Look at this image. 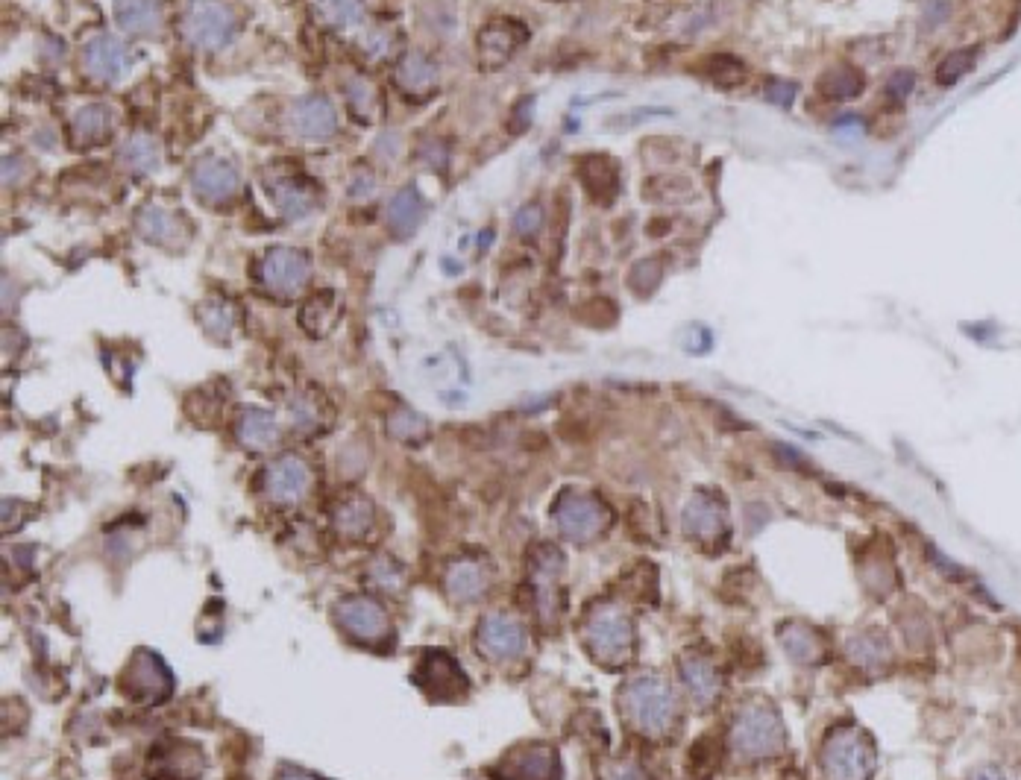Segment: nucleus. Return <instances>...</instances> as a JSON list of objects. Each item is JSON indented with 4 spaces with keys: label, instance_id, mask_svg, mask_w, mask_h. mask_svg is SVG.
Returning <instances> with one entry per match:
<instances>
[{
    "label": "nucleus",
    "instance_id": "obj_9",
    "mask_svg": "<svg viewBox=\"0 0 1021 780\" xmlns=\"http://www.w3.org/2000/svg\"><path fill=\"white\" fill-rule=\"evenodd\" d=\"M414 681L423 693L435 701H455L467 693L470 681L464 675V669L455 663V657H449L441 649L423 651L417 669H414Z\"/></svg>",
    "mask_w": 1021,
    "mask_h": 780
},
{
    "label": "nucleus",
    "instance_id": "obj_8",
    "mask_svg": "<svg viewBox=\"0 0 1021 780\" xmlns=\"http://www.w3.org/2000/svg\"><path fill=\"white\" fill-rule=\"evenodd\" d=\"M259 276L270 294L276 297H297L311 276V261L303 250L294 247H273L259 264Z\"/></svg>",
    "mask_w": 1021,
    "mask_h": 780
},
{
    "label": "nucleus",
    "instance_id": "obj_7",
    "mask_svg": "<svg viewBox=\"0 0 1021 780\" xmlns=\"http://www.w3.org/2000/svg\"><path fill=\"white\" fill-rule=\"evenodd\" d=\"M335 622L341 625L344 634H350L356 643H367V646L385 643L394 634L388 610L382 607V602H376L373 596L341 599L335 605Z\"/></svg>",
    "mask_w": 1021,
    "mask_h": 780
},
{
    "label": "nucleus",
    "instance_id": "obj_48",
    "mask_svg": "<svg viewBox=\"0 0 1021 780\" xmlns=\"http://www.w3.org/2000/svg\"><path fill=\"white\" fill-rule=\"evenodd\" d=\"M799 94V86L790 80H769L766 83V100H772L775 106H790Z\"/></svg>",
    "mask_w": 1021,
    "mask_h": 780
},
{
    "label": "nucleus",
    "instance_id": "obj_13",
    "mask_svg": "<svg viewBox=\"0 0 1021 780\" xmlns=\"http://www.w3.org/2000/svg\"><path fill=\"white\" fill-rule=\"evenodd\" d=\"M311 490V467L300 455H282L265 470V493L273 502H303Z\"/></svg>",
    "mask_w": 1021,
    "mask_h": 780
},
{
    "label": "nucleus",
    "instance_id": "obj_31",
    "mask_svg": "<svg viewBox=\"0 0 1021 780\" xmlns=\"http://www.w3.org/2000/svg\"><path fill=\"white\" fill-rule=\"evenodd\" d=\"M112 132V109L103 103H89L74 112L71 118V135L77 144H97Z\"/></svg>",
    "mask_w": 1021,
    "mask_h": 780
},
{
    "label": "nucleus",
    "instance_id": "obj_25",
    "mask_svg": "<svg viewBox=\"0 0 1021 780\" xmlns=\"http://www.w3.org/2000/svg\"><path fill=\"white\" fill-rule=\"evenodd\" d=\"M115 21L130 36H150L162 24V9L156 0H115Z\"/></svg>",
    "mask_w": 1021,
    "mask_h": 780
},
{
    "label": "nucleus",
    "instance_id": "obj_16",
    "mask_svg": "<svg viewBox=\"0 0 1021 780\" xmlns=\"http://www.w3.org/2000/svg\"><path fill=\"white\" fill-rule=\"evenodd\" d=\"M291 127L306 141H326L338 130V112L329 97L323 94H306L294 103Z\"/></svg>",
    "mask_w": 1021,
    "mask_h": 780
},
{
    "label": "nucleus",
    "instance_id": "obj_15",
    "mask_svg": "<svg viewBox=\"0 0 1021 780\" xmlns=\"http://www.w3.org/2000/svg\"><path fill=\"white\" fill-rule=\"evenodd\" d=\"M681 522H684L687 537H693L702 546H719L722 540H728V514L716 499L705 493L690 499Z\"/></svg>",
    "mask_w": 1021,
    "mask_h": 780
},
{
    "label": "nucleus",
    "instance_id": "obj_18",
    "mask_svg": "<svg viewBox=\"0 0 1021 780\" xmlns=\"http://www.w3.org/2000/svg\"><path fill=\"white\" fill-rule=\"evenodd\" d=\"M564 572V555L552 546H540L534 552L532 561V581H534V599H537V610L543 619H555L558 613V575Z\"/></svg>",
    "mask_w": 1021,
    "mask_h": 780
},
{
    "label": "nucleus",
    "instance_id": "obj_27",
    "mask_svg": "<svg viewBox=\"0 0 1021 780\" xmlns=\"http://www.w3.org/2000/svg\"><path fill=\"white\" fill-rule=\"evenodd\" d=\"M118 162H121L124 171H130V174L135 176L150 174V171L159 168L162 150H159L156 138H150V135H144V132H135V135H130V138L118 147Z\"/></svg>",
    "mask_w": 1021,
    "mask_h": 780
},
{
    "label": "nucleus",
    "instance_id": "obj_23",
    "mask_svg": "<svg viewBox=\"0 0 1021 780\" xmlns=\"http://www.w3.org/2000/svg\"><path fill=\"white\" fill-rule=\"evenodd\" d=\"M235 434H238L241 446H247L253 452H265L279 440V423L265 408H244L238 423H235Z\"/></svg>",
    "mask_w": 1021,
    "mask_h": 780
},
{
    "label": "nucleus",
    "instance_id": "obj_50",
    "mask_svg": "<svg viewBox=\"0 0 1021 780\" xmlns=\"http://www.w3.org/2000/svg\"><path fill=\"white\" fill-rule=\"evenodd\" d=\"M373 191V174L367 171H358L356 179H353V188H350V197H364Z\"/></svg>",
    "mask_w": 1021,
    "mask_h": 780
},
{
    "label": "nucleus",
    "instance_id": "obj_51",
    "mask_svg": "<svg viewBox=\"0 0 1021 780\" xmlns=\"http://www.w3.org/2000/svg\"><path fill=\"white\" fill-rule=\"evenodd\" d=\"M614 780H652L637 763H625V766H620L617 772H614Z\"/></svg>",
    "mask_w": 1021,
    "mask_h": 780
},
{
    "label": "nucleus",
    "instance_id": "obj_28",
    "mask_svg": "<svg viewBox=\"0 0 1021 780\" xmlns=\"http://www.w3.org/2000/svg\"><path fill=\"white\" fill-rule=\"evenodd\" d=\"M578 174L584 179V188L599 200V203H611L620 185V174L617 165L605 156H587L578 165Z\"/></svg>",
    "mask_w": 1021,
    "mask_h": 780
},
{
    "label": "nucleus",
    "instance_id": "obj_2",
    "mask_svg": "<svg viewBox=\"0 0 1021 780\" xmlns=\"http://www.w3.org/2000/svg\"><path fill=\"white\" fill-rule=\"evenodd\" d=\"M878 754L866 731L845 725L822 742V772L828 780H869L875 775Z\"/></svg>",
    "mask_w": 1021,
    "mask_h": 780
},
{
    "label": "nucleus",
    "instance_id": "obj_34",
    "mask_svg": "<svg viewBox=\"0 0 1021 780\" xmlns=\"http://www.w3.org/2000/svg\"><path fill=\"white\" fill-rule=\"evenodd\" d=\"M819 91L831 100H851L863 91V77L860 71L854 68H845V65H837V68H828L822 77H819Z\"/></svg>",
    "mask_w": 1021,
    "mask_h": 780
},
{
    "label": "nucleus",
    "instance_id": "obj_17",
    "mask_svg": "<svg viewBox=\"0 0 1021 780\" xmlns=\"http://www.w3.org/2000/svg\"><path fill=\"white\" fill-rule=\"evenodd\" d=\"M191 185L194 194L206 203H223L229 197H235L238 191V171L232 162H226L221 156H209L200 159L191 171Z\"/></svg>",
    "mask_w": 1021,
    "mask_h": 780
},
{
    "label": "nucleus",
    "instance_id": "obj_19",
    "mask_svg": "<svg viewBox=\"0 0 1021 780\" xmlns=\"http://www.w3.org/2000/svg\"><path fill=\"white\" fill-rule=\"evenodd\" d=\"M526 42V27L511 21V18H499L488 24L482 33H479V56H482V65L488 68H499L505 65L517 47Z\"/></svg>",
    "mask_w": 1021,
    "mask_h": 780
},
{
    "label": "nucleus",
    "instance_id": "obj_5",
    "mask_svg": "<svg viewBox=\"0 0 1021 780\" xmlns=\"http://www.w3.org/2000/svg\"><path fill=\"white\" fill-rule=\"evenodd\" d=\"M731 745L743 760H766L781 751L784 725L769 707H743L731 728Z\"/></svg>",
    "mask_w": 1021,
    "mask_h": 780
},
{
    "label": "nucleus",
    "instance_id": "obj_35",
    "mask_svg": "<svg viewBox=\"0 0 1021 780\" xmlns=\"http://www.w3.org/2000/svg\"><path fill=\"white\" fill-rule=\"evenodd\" d=\"M314 15L326 27H353L364 15L361 0H314Z\"/></svg>",
    "mask_w": 1021,
    "mask_h": 780
},
{
    "label": "nucleus",
    "instance_id": "obj_10",
    "mask_svg": "<svg viewBox=\"0 0 1021 780\" xmlns=\"http://www.w3.org/2000/svg\"><path fill=\"white\" fill-rule=\"evenodd\" d=\"M490 780H561L558 751L543 742H526L502 757Z\"/></svg>",
    "mask_w": 1021,
    "mask_h": 780
},
{
    "label": "nucleus",
    "instance_id": "obj_24",
    "mask_svg": "<svg viewBox=\"0 0 1021 780\" xmlns=\"http://www.w3.org/2000/svg\"><path fill=\"white\" fill-rule=\"evenodd\" d=\"M426 217V200L414 185L400 188L388 203V226L397 238H408Z\"/></svg>",
    "mask_w": 1021,
    "mask_h": 780
},
{
    "label": "nucleus",
    "instance_id": "obj_22",
    "mask_svg": "<svg viewBox=\"0 0 1021 780\" xmlns=\"http://www.w3.org/2000/svg\"><path fill=\"white\" fill-rule=\"evenodd\" d=\"M138 232L150 241V244H159V247H182L188 232H185V223L179 220L174 212L162 209V206H147L138 220H135Z\"/></svg>",
    "mask_w": 1021,
    "mask_h": 780
},
{
    "label": "nucleus",
    "instance_id": "obj_52",
    "mask_svg": "<svg viewBox=\"0 0 1021 780\" xmlns=\"http://www.w3.org/2000/svg\"><path fill=\"white\" fill-rule=\"evenodd\" d=\"M972 780H1007V778H1004V772H1001V769H995V766H983V769H977L975 775H972Z\"/></svg>",
    "mask_w": 1021,
    "mask_h": 780
},
{
    "label": "nucleus",
    "instance_id": "obj_20",
    "mask_svg": "<svg viewBox=\"0 0 1021 780\" xmlns=\"http://www.w3.org/2000/svg\"><path fill=\"white\" fill-rule=\"evenodd\" d=\"M681 678H684V687L690 698L696 701V707L708 710L719 701V693H722V675L716 669V663H711L708 657L702 654H687L681 660Z\"/></svg>",
    "mask_w": 1021,
    "mask_h": 780
},
{
    "label": "nucleus",
    "instance_id": "obj_37",
    "mask_svg": "<svg viewBox=\"0 0 1021 780\" xmlns=\"http://www.w3.org/2000/svg\"><path fill=\"white\" fill-rule=\"evenodd\" d=\"M848 654L860 666H878L889 657V646L881 634H860L848 643Z\"/></svg>",
    "mask_w": 1021,
    "mask_h": 780
},
{
    "label": "nucleus",
    "instance_id": "obj_53",
    "mask_svg": "<svg viewBox=\"0 0 1021 780\" xmlns=\"http://www.w3.org/2000/svg\"><path fill=\"white\" fill-rule=\"evenodd\" d=\"M276 780H320V778H314L309 772H300V769H282V772L276 775Z\"/></svg>",
    "mask_w": 1021,
    "mask_h": 780
},
{
    "label": "nucleus",
    "instance_id": "obj_6",
    "mask_svg": "<svg viewBox=\"0 0 1021 780\" xmlns=\"http://www.w3.org/2000/svg\"><path fill=\"white\" fill-rule=\"evenodd\" d=\"M182 36L200 50H218L235 36V15L221 0H191L182 15Z\"/></svg>",
    "mask_w": 1021,
    "mask_h": 780
},
{
    "label": "nucleus",
    "instance_id": "obj_45",
    "mask_svg": "<svg viewBox=\"0 0 1021 780\" xmlns=\"http://www.w3.org/2000/svg\"><path fill=\"white\" fill-rule=\"evenodd\" d=\"M514 229H517L523 238L537 235V232L543 229V209H540V203H526L523 209H517V215H514Z\"/></svg>",
    "mask_w": 1021,
    "mask_h": 780
},
{
    "label": "nucleus",
    "instance_id": "obj_43",
    "mask_svg": "<svg viewBox=\"0 0 1021 780\" xmlns=\"http://www.w3.org/2000/svg\"><path fill=\"white\" fill-rule=\"evenodd\" d=\"M394 42H397V33H394V30H388V27H373L370 33L361 36L358 50H361L367 59H388L391 50H394Z\"/></svg>",
    "mask_w": 1021,
    "mask_h": 780
},
{
    "label": "nucleus",
    "instance_id": "obj_32",
    "mask_svg": "<svg viewBox=\"0 0 1021 780\" xmlns=\"http://www.w3.org/2000/svg\"><path fill=\"white\" fill-rule=\"evenodd\" d=\"M781 643H784V649L790 654V660H796L801 666H813L816 660H822V643H819V637L807 625L790 622L781 631Z\"/></svg>",
    "mask_w": 1021,
    "mask_h": 780
},
{
    "label": "nucleus",
    "instance_id": "obj_41",
    "mask_svg": "<svg viewBox=\"0 0 1021 780\" xmlns=\"http://www.w3.org/2000/svg\"><path fill=\"white\" fill-rule=\"evenodd\" d=\"M661 276H664V267L658 259H643L637 261L631 270H628V288L640 297H649L658 285H661Z\"/></svg>",
    "mask_w": 1021,
    "mask_h": 780
},
{
    "label": "nucleus",
    "instance_id": "obj_49",
    "mask_svg": "<svg viewBox=\"0 0 1021 780\" xmlns=\"http://www.w3.org/2000/svg\"><path fill=\"white\" fill-rule=\"evenodd\" d=\"M532 112H534V97H523L517 106H514V118H511V130L523 132L529 124H532Z\"/></svg>",
    "mask_w": 1021,
    "mask_h": 780
},
{
    "label": "nucleus",
    "instance_id": "obj_40",
    "mask_svg": "<svg viewBox=\"0 0 1021 780\" xmlns=\"http://www.w3.org/2000/svg\"><path fill=\"white\" fill-rule=\"evenodd\" d=\"M705 74L711 77L716 86L734 88L746 80V65L734 56H711L705 62Z\"/></svg>",
    "mask_w": 1021,
    "mask_h": 780
},
{
    "label": "nucleus",
    "instance_id": "obj_39",
    "mask_svg": "<svg viewBox=\"0 0 1021 780\" xmlns=\"http://www.w3.org/2000/svg\"><path fill=\"white\" fill-rule=\"evenodd\" d=\"M975 50H954V53H948L942 62H939V68H936V83L939 86H954V83H960L972 68H975Z\"/></svg>",
    "mask_w": 1021,
    "mask_h": 780
},
{
    "label": "nucleus",
    "instance_id": "obj_3",
    "mask_svg": "<svg viewBox=\"0 0 1021 780\" xmlns=\"http://www.w3.org/2000/svg\"><path fill=\"white\" fill-rule=\"evenodd\" d=\"M584 643L605 666H620L634 649V625L617 605H596L584 622Z\"/></svg>",
    "mask_w": 1021,
    "mask_h": 780
},
{
    "label": "nucleus",
    "instance_id": "obj_44",
    "mask_svg": "<svg viewBox=\"0 0 1021 780\" xmlns=\"http://www.w3.org/2000/svg\"><path fill=\"white\" fill-rule=\"evenodd\" d=\"M370 578H373L376 584H382L385 590H400L405 572H402V566L397 564V561H391V558L382 555V558H376V561L370 564Z\"/></svg>",
    "mask_w": 1021,
    "mask_h": 780
},
{
    "label": "nucleus",
    "instance_id": "obj_42",
    "mask_svg": "<svg viewBox=\"0 0 1021 780\" xmlns=\"http://www.w3.org/2000/svg\"><path fill=\"white\" fill-rule=\"evenodd\" d=\"M426 420L420 414H414L411 408H397L391 417H388V432L400 440H420L426 434Z\"/></svg>",
    "mask_w": 1021,
    "mask_h": 780
},
{
    "label": "nucleus",
    "instance_id": "obj_1",
    "mask_svg": "<svg viewBox=\"0 0 1021 780\" xmlns=\"http://www.w3.org/2000/svg\"><path fill=\"white\" fill-rule=\"evenodd\" d=\"M622 707L628 722L646 737H664L675 725V695L658 675L634 678L622 693Z\"/></svg>",
    "mask_w": 1021,
    "mask_h": 780
},
{
    "label": "nucleus",
    "instance_id": "obj_38",
    "mask_svg": "<svg viewBox=\"0 0 1021 780\" xmlns=\"http://www.w3.org/2000/svg\"><path fill=\"white\" fill-rule=\"evenodd\" d=\"M347 100H350V109L356 112V118H361V121H373L376 112H379L376 88H373V83L361 80V77L347 83Z\"/></svg>",
    "mask_w": 1021,
    "mask_h": 780
},
{
    "label": "nucleus",
    "instance_id": "obj_30",
    "mask_svg": "<svg viewBox=\"0 0 1021 780\" xmlns=\"http://www.w3.org/2000/svg\"><path fill=\"white\" fill-rule=\"evenodd\" d=\"M373 520H376V511H373V502L367 496H350L347 502H341L335 508V528L347 540L367 537V531L373 528Z\"/></svg>",
    "mask_w": 1021,
    "mask_h": 780
},
{
    "label": "nucleus",
    "instance_id": "obj_14",
    "mask_svg": "<svg viewBox=\"0 0 1021 780\" xmlns=\"http://www.w3.org/2000/svg\"><path fill=\"white\" fill-rule=\"evenodd\" d=\"M83 65L89 71L91 80L97 83H118L130 74L133 68V56L118 39H112L109 33L94 36L86 50H83Z\"/></svg>",
    "mask_w": 1021,
    "mask_h": 780
},
{
    "label": "nucleus",
    "instance_id": "obj_29",
    "mask_svg": "<svg viewBox=\"0 0 1021 780\" xmlns=\"http://www.w3.org/2000/svg\"><path fill=\"white\" fill-rule=\"evenodd\" d=\"M438 83V62L420 50L408 53L397 65V86L405 88L408 94H426Z\"/></svg>",
    "mask_w": 1021,
    "mask_h": 780
},
{
    "label": "nucleus",
    "instance_id": "obj_11",
    "mask_svg": "<svg viewBox=\"0 0 1021 780\" xmlns=\"http://www.w3.org/2000/svg\"><path fill=\"white\" fill-rule=\"evenodd\" d=\"M476 643H479V651L485 657L508 663V660H517L526 651L529 637H526V628H523L520 619H514L508 613H490L479 622Z\"/></svg>",
    "mask_w": 1021,
    "mask_h": 780
},
{
    "label": "nucleus",
    "instance_id": "obj_4",
    "mask_svg": "<svg viewBox=\"0 0 1021 780\" xmlns=\"http://www.w3.org/2000/svg\"><path fill=\"white\" fill-rule=\"evenodd\" d=\"M552 520L558 525L561 537H567L570 543H593L608 531L611 511L596 496L567 490L552 505Z\"/></svg>",
    "mask_w": 1021,
    "mask_h": 780
},
{
    "label": "nucleus",
    "instance_id": "obj_46",
    "mask_svg": "<svg viewBox=\"0 0 1021 780\" xmlns=\"http://www.w3.org/2000/svg\"><path fill=\"white\" fill-rule=\"evenodd\" d=\"M884 88H887L889 100L901 103V100H907V97L913 94V88H916V74H913L910 68H898V71L889 74L887 86Z\"/></svg>",
    "mask_w": 1021,
    "mask_h": 780
},
{
    "label": "nucleus",
    "instance_id": "obj_26",
    "mask_svg": "<svg viewBox=\"0 0 1021 780\" xmlns=\"http://www.w3.org/2000/svg\"><path fill=\"white\" fill-rule=\"evenodd\" d=\"M270 194H273V203L282 215L288 220H303V217L311 215L314 209V191H311L309 182L297 179V176H285V179H276L270 185Z\"/></svg>",
    "mask_w": 1021,
    "mask_h": 780
},
{
    "label": "nucleus",
    "instance_id": "obj_36",
    "mask_svg": "<svg viewBox=\"0 0 1021 780\" xmlns=\"http://www.w3.org/2000/svg\"><path fill=\"white\" fill-rule=\"evenodd\" d=\"M200 323H203V329L212 338L223 341V338H229V332L235 326V308L229 303H223V300H212V303L200 305Z\"/></svg>",
    "mask_w": 1021,
    "mask_h": 780
},
{
    "label": "nucleus",
    "instance_id": "obj_33",
    "mask_svg": "<svg viewBox=\"0 0 1021 780\" xmlns=\"http://www.w3.org/2000/svg\"><path fill=\"white\" fill-rule=\"evenodd\" d=\"M338 314H341V303H338V297H335L332 291H323V294H317V297H314V300H311V303L303 308L300 320H303V326H306V332H309V335L320 338V335H326V332L335 326Z\"/></svg>",
    "mask_w": 1021,
    "mask_h": 780
},
{
    "label": "nucleus",
    "instance_id": "obj_12",
    "mask_svg": "<svg viewBox=\"0 0 1021 780\" xmlns=\"http://www.w3.org/2000/svg\"><path fill=\"white\" fill-rule=\"evenodd\" d=\"M171 684H174V678H171L168 666L150 651H138L130 660L127 672H124V690L133 695L135 701H141V698L165 701L171 695Z\"/></svg>",
    "mask_w": 1021,
    "mask_h": 780
},
{
    "label": "nucleus",
    "instance_id": "obj_47",
    "mask_svg": "<svg viewBox=\"0 0 1021 780\" xmlns=\"http://www.w3.org/2000/svg\"><path fill=\"white\" fill-rule=\"evenodd\" d=\"M951 18V0H928L922 9V27L925 30H936Z\"/></svg>",
    "mask_w": 1021,
    "mask_h": 780
},
{
    "label": "nucleus",
    "instance_id": "obj_21",
    "mask_svg": "<svg viewBox=\"0 0 1021 780\" xmlns=\"http://www.w3.org/2000/svg\"><path fill=\"white\" fill-rule=\"evenodd\" d=\"M444 584L446 593L455 602L470 605V602L485 596V590L490 587V569L482 561H476V558H461V561L449 564Z\"/></svg>",
    "mask_w": 1021,
    "mask_h": 780
}]
</instances>
